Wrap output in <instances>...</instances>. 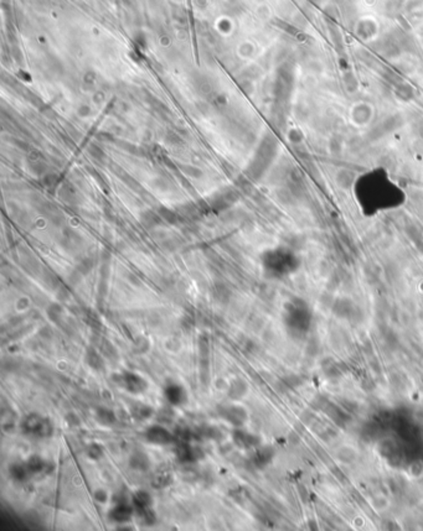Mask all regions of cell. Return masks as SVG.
<instances>
[{
	"instance_id": "obj_12",
	"label": "cell",
	"mask_w": 423,
	"mask_h": 531,
	"mask_svg": "<svg viewBox=\"0 0 423 531\" xmlns=\"http://www.w3.org/2000/svg\"><path fill=\"white\" fill-rule=\"evenodd\" d=\"M131 465L132 468H134V469H147L148 465H149V461H148L147 456L144 455V453H136V455L132 456L131 458Z\"/></svg>"
},
{
	"instance_id": "obj_5",
	"label": "cell",
	"mask_w": 423,
	"mask_h": 531,
	"mask_svg": "<svg viewBox=\"0 0 423 531\" xmlns=\"http://www.w3.org/2000/svg\"><path fill=\"white\" fill-rule=\"evenodd\" d=\"M134 507H131L128 503L126 502H119L118 504L114 505L111 510H109L108 515L113 522L116 523H127L131 520L132 515H133Z\"/></svg>"
},
{
	"instance_id": "obj_8",
	"label": "cell",
	"mask_w": 423,
	"mask_h": 531,
	"mask_svg": "<svg viewBox=\"0 0 423 531\" xmlns=\"http://www.w3.org/2000/svg\"><path fill=\"white\" fill-rule=\"evenodd\" d=\"M176 457L181 462H192L197 458V451L187 443H182L177 447Z\"/></svg>"
},
{
	"instance_id": "obj_7",
	"label": "cell",
	"mask_w": 423,
	"mask_h": 531,
	"mask_svg": "<svg viewBox=\"0 0 423 531\" xmlns=\"http://www.w3.org/2000/svg\"><path fill=\"white\" fill-rule=\"evenodd\" d=\"M30 474H47L50 472V462L42 460L39 456H32L26 462Z\"/></svg>"
},
{
	"instance_id": "obj_9",
	"label": "cell",
	"mask_w": 423,
	"mask_h": 531,
	"mask_svg": "<svg viewBox=\"0 0 423 531\" xmlns=\"http://www.w3.org/2000/svg\"><path fill=\"white\" fill-rule=\"evenodd\" d=\"M132 502H133L134 509L137 510L152 507V497H150L149 493L145 492V490H138V492L134 493L133 498H132Z\"/></svg>"
},
{
	"instance_id": "obj_2",
	"label": "cell",
	"mask_w": 423,
	"mask_h": 531,
	"mask_svg": "<svg viewBox=\"0 0 423 531\" xmlns=\"http://www.w3.org/2000/svg\"><path fill=\"white\" fill-rule=\"evenodd\" d=\"M119 384L131 394H143L148 389L149 384L141 375L132 372H124L119 375Z\"/></svg>"
},
{
	"instance_id": "obj_13",
	"label": "cell",
	"mask_w": 423,
	"mask_h": 531,
	"mask_svg": "<svg viewBox=\"0 0 423 531\" xmlns=\"http://www.w3.org/2000/svg\"><path fill=\"white\" fill-rule=\"evenodd\" d=\"M87 362L91 365L93 369H102L103 368V360L101 359L98 353H96L94 350L91 349V352L87 354Z\"/></svg>"
},
{
	"instance_id": "obj_10",
	"label": "cell",
	"mask_w": 423,
	"mask_h": 531,
	"mask_svg": "<svg viewBox=\"0 0 423 531\" xmlns=\"http://www.w3.org/2000/svg\"><path fill=\"white\" fill-rule=\"evenodd\" d=\"M10 474L14 478L15 480H19V482H24V480L29 479L30 478V470L27 468L26 463H15L10 467L9 469Z\"/></svg>"
},
{
	"instance_id": "obj_15",
	"label": "cell",
	"mask_w": 423,
	"mask_h": 531,
	"mask_svg": "<svg viewBox=\"0 0 423 531\" xmlns=\"http://www.w3.org/2000/svg\"><path fill=\"white\" fill-rule=\"evenodd\" d=\"M150 415H152V409L150 406H144V405H139L137 407V412H134V416L137 419H148Z\"/></svg>"
},
{
	"instance_id": "obj_3",
	"label": "cell",
	"mask_w": 423,
	"mask_h": 531,
	"mask_svg": "<svg viewBox=\"0 0 423 531\" xmlns=\"http://www.w3.org/2000/svg\"><path fill=\"white\" fill-rule=\"evenodd\" d=\"M145 438L148 442L154 443V445L165 446L174 442V436L171 435V432H169V430H167L165 427L157 425L148 428L145 432Z\"/></svg>"
},
{
	"instance_id": "obj_16",
	"label": "cell",
	"mask_w": 423,
	"mask_h": 531,
	"mask_svg": "<svg viewBox=\"0 0 423 531\" xmlns=\"http://www.w3.org/2000/svg\"><path fill=\"white\" fill-rule=\"evenodd\" d=\"M154 479L158 480V482H153V484L155 485V488H164V487H167L170 482H171V475L170 474L157 475Z\"/></svg>"
},
{
	"instance_id": "obj_14",
	"label": "cell",
	"mask_w": 423,
	"mask_h": 531,
	"mask_svg": "<svg viewBox=\"0 0 423 531\" xmlns=\"http://www.w3.org/2000/svg\"><path fill=\"white\" fill-rule=\"evenodd\" d=\"M97 417H98V421L102 422L103 425H109L112 424V422H114V420H116V416H114L113 412L106 409L98 410V411H97Z\"/></svg>"
},
{
	"instance_id": "obj_1",
	"label": "cell",
	"mask_w": 423,
	"mask_h": 531,
	"mask_svg": "<svg viewBox=\"0 0 423 531\" xmlns=\"http://www.w3.org/2000/svg\"><path fill=\"white\" fill-rule=\"evenodd\" d=\"M22 433L34 438H47L54 432V425L47 417L37 414H30L20 422Z\"/></svg>"
},
{
	"instance_id": "obj_4",
	"label": "cell",
	"mask_w": 423,
	"mask_h": 531,
	"mask_svg": "<svg viewBox=\"0 0 423 531\" xmlns=\"http://www.w3.org/2000/svg\"><path fill=\"white\" fill-rule=\"evenodd\" d=\"M164 395L168 401L174 406H181L187 401V394L184 387L176 383H170L164 390Z\"/></svg>"
},
{
	"instance_id": "obj_6",
	"label": "cell",
	"mask_w": 423,
	"mask_h": 531,
	"mask_svg": "<svg viewBox=\"0 0 423 531\" xmlns=\"http://www.w3.org/2000/svg\"><path fill=\"white\" fill-rule=\"evenodd\" d=\"M221 415L224 416V419H226L227 421L231 422L235 426H241L246 420V412L241 407L237 406L225 407L221 411Z\"/></svg>"
},
{
	"instance_id": "obj_11",
	"label": "cell",
	"mask_w": 423,
	"mask_h": 531,
	"mask_svg": "<svg viewBox=\"0 0 423 531\" xmlns=\"http://www.w3.org/2000/svg\"><path fill=\"white\" fill-rule=\"evenodd\" d=\"M234 440L237 445L241 446V447H244V448H249V447H251L252 445L256 443L254 436L249 435V433L244 432V431H240V430L235 431Z\"/></svg>"
}]
</instances>
